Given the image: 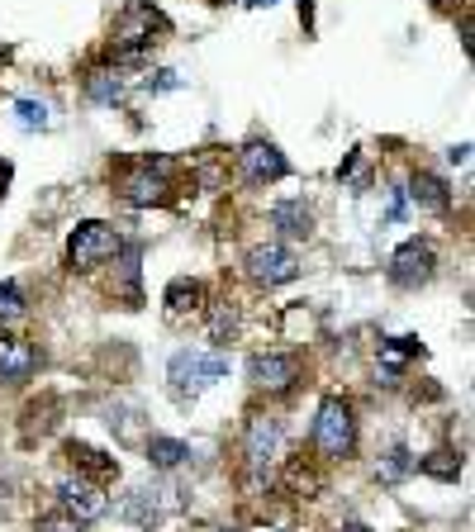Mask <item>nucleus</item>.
Segmentation results:
<instances>
[{
  "instance_id": "412c9836",
  "label": "nucleus",
  "mask_w": 475,
  "mask_h": 532,
  "mask_svg": "<svg viewBox=\"0 0 475 532\" xmlns=\"http://www.w3.org/2000/svg\"><path fill=\"white\" fill-rule=\"evenodd\" d=\"M14 124H20L24 133H43V129H53V110H48V100L20 95L14 100Z\"/></svg>"
},
{
  "instance_id": "4468645a",
  "label": "nucleus",
  "mask_w": 475,
  "mask_h": 532,
  "mask_svg": "<svg viewBox=\"0 0 475 532\" xmlns=\"http://www.w3.org/2000/svg\"><path fill=\"white\" fill-rule=\"evenodd\" d=\"M81 86H86V100H91V105H100V110H114V105H124V91H129V81L119 76V66H91Z\"/></svg>"
},
{
  "instance_id": "9d476101",
  "label": "nucleus",
  "mask_w": 475,
  "mask_h": 532,
  "mask_svg": "<svg viewBox=\"0 0 475 532\" xmlns=\"http://www.w3.org/2000/svg\"><path fill=\"white\" fill-rule=\"evenodd\" d=\"M58 499H62V509L76 513L81 523L105 519V513H110V499L100 494V485H95V480H86V475H62L58 480Z\"/></svg>"
},
{
  "instance_id": "423d86ee",
  "label": "nucleus",
  "mask_w": 475,
  "mask_h": 532,
  "mask_svg": "<svg viewBox=\"0 0 475 532\" xmlns=\"http://www.w3.org/2000/svg\"><path fill=\"white\" fill-rule=\"evenodd\" d=\"M243 271H247L252 286L276 290V286H291V280L300 276V257H295L285 243H257V247L243 257Z\"/></svg>"
},
{
  "instance_id": "20e7f679",
  "label": "nucleus",
  "mask_w": 475,
  "mask_h": 532,
  "mask_svg": "<svg viewBox=\"0 0 475 532\" xmlns=\"http://www.w3.org/2000/svg\"><path fill=\"white\" fill-rule=\"evenodd\" d=\"M119 247H124V233L105 219H86L72 228V238H67V271L76 276H91L95 266H105L110 257H119Z\"/></svg>"
},
{
  "instance_id": "dca6fc26",
  "label": "nucleus",
  "mask_w": 475,
  "mask_h": 532,
  "mask_svg": "<svg viewBox=\"0 0 475 532\" xmlns=\"http://www.w3.org/2000/svg\"><path fill=\"white\" fill-rule=\"evenodd\" d=\"M62 457L72 461L81 475H91V480H110V475H119V461H114V457H105V452H95L91 442L67 438V442H62Z\"/></svg>"
},
{
  "instance_id": "ddd939ff",
  "label": "nucleus",
  "mask_w": 475,
  "mask_h": 532,
  "mask_svg": "<svg viewBox=\"0 0 475 532\" xmlns=\"http://www.w3.org/2000/svg\"><path fill=\"white\" fill-rule=\"evenodd\" d=\"M266 219H271V228H276L285 243L314 238V209L304 205V200H276V205L266 209Z\"/></svg>"
},
{
  "instance_id": "39448f33",
  "label": "nucleus",
  "mask_w": 475,
  "mask_h": 532,
  "mask_svg": "<svg viewBox=\"0 0 475 532\" xmlns=\"http://www.w3.org/2000/svg\"><path fill=\"white\" fill-rule=\"evenodd\" d=\"M229 376V357L214 352V357H200V352H172L166 361V380H172V399L176 404H191V399L214 386V380Z\"/></svg>"
},
{
  "instance_id": "9b49d317",
  "label": "nucleus",
  "mask_w": 475,
  "mask_h": 532,
  "mask_svg": "<svg viewBox=\"0 0 475 532\" xmlns=\"http://www.w3.org/2000/svg\"><path fill=\"white\" fill-rule=\"evenodd\" d=\"M243 457L252 471H266L281 457V423L271 413H252L247 419V438H243Z\"/></svg>"
},
{
  "instance_id": "0eeeda50",
  "label": "nucleus",
  "mask_w": 475,
  "mask_h": 532,
  "mask_svg": "<svg viewBox=\"0 0 475 532\" xmlns=\"http://www.w3.org/2000/svg\"><path fill=\"white\" fill-rule=\"evenodd\" d=\"M385 276H390V286H399V290H418V286H428V280L437 276V247L428 238H409V243H399L395 247V257H390L385 266Z\"/></svg>"
},
{
  "instance_id": "aec40b11",
  "label": "nucleus",
  "mask_w": 475,
  "mask_h": 532,
  "mask_svg": "<svg viewBox=\"0 0 475 532\" xmlns=\"http://www.w3.org/2000/svg\"><path fill=\"white\" fill-rule=\"evenodd\" d=\"M414 471L443 480V485H456V480H462V457H456L452 447H437V452H428V457L414 461Z\"/></svg>"
},
{
  "instance_id": "f03ea898",
  "label": "nucleus",
  "mask_w": 475,
  "mask_h": 532,
  "mask_svg": "<svg viewBox=\"0 0 475 532\" xmlns=\"http://www.w3.org/2000/svg\"><path fill=\"white\" fill-rule=\"evenodd\" d=\"M172 176L176 162L172 157H139L114 176V191L129 209H152V205H172Z\"/></svg>"
},
{
  "instance_id": "a211bd4d",
  "label": "nucleus",
  "mask_w": 475,
  "mask_h": 532,
  "mask_svg": "<svg viewBox=\"0 0 475 532\" xmlns=\"http://www.w3.org/2000/svg\"><path fill=\"white\" fill-rule=\"evenodd\" d=\"M143 457L152 471H176V466L191 461V442H181V438H162V432H152V438L143 442Z\"/></svg>"
},
{
  "instance_id": "5701e85b",
  "label": "nucleus",
  "mask_w": 475,
  "mask_h": 532,
  "mask_svg": "<svg viewBox=\"0 0 475 532\" xmlns=\"http://www.w3.org/2000/svg\"><path fill=\"white\" fill-rule=\"evenodd\" d=\"M29 314V299L14 280H0V324H20Z\"/></svg>"
},
{
  "instance_id": "4be33fe9",
  "label": "nucleus",
  "mask_w": 475,
  "mask_h": 532,
  "mask_svg": "<svg viewBox=\"0 0 475 532\" xmlns=\"http://www.w3.org/2000/svg\"><path fill=\"white\" fill-rule=\"evenodd\" d=\"M409 471H414V452H409V447H399V442L376 461V475L385 480V485H399V480L409 475Z\"/></svg>"
},
{
  "instance_id": "1a4fd4ad",
  "label": "nucleus",
  "mask_w": 475,
  "mask_h": 532,
  "mask_svg": "<svg viewBox=\"0 0 475 532\" xmlns=\"http://www.w3.org/2000/svg\"><path fill=\"white\" fill-rule=\"evenodd\" d=\"M238 172H243V186L262 191V186H276V181L291 176V162H285V153L276 143H247L243 153H238Z\"/></svg>"
},
{
  "instance_id": "6ab92c4d",
  "label": "nucleus",
  "mask_w": 475,
  "mask_h": 532,
  "mask_svg": "<svg viewBox=\"0 0 475 532\" xmlns=\"http://www.w3.org/2000/svg\"><path fill=\"white\" fill-rule=\"evenodd\" d=\"M119 519L124 523H133V528H143V532H152L162 523V509H157V499H152V490H129L124 499H119Z\"/></svg>"
},
{
  "instance_id": "2eb2a0df",
  "label": "nucleus",
  "mask_w": 475,
  "mask_h": 532,
  "mask_svg": "<svg viewBox=\"0 0 475 532\" xmlns=\"http://www.w3.org/2000/svg\"><path fill=\"white\" fill-rule=\"evenodd\" d=\"M162 305H166V314H172V319L200 314V309H205V280H195V276H176V280H166Z\"/></svg>"
},
{
  "instance_id": "c85d7f7f",
  "label": "nucleus",
  "mask_w": 475,
  "mask_h": 532,
  "mask_svg": "<svg viewBox=\"0 0 475 532\" xmlns=\"http://www.w3.org/2000/svg\"><path fill=\"white\" fill-rule=\"evenodd\" d=\"M433 5H437V10H456L462 0H433Z\"/></svg>"
},
{
  "instance_id": "f257e3e1",
  "label": "nucleus",
  "mask_w": 475,
  "mask_h": 532,
  "mask_svg": "<svg viewBox=\"0 0 475 532\" xmlns=\"http://www.w3.org/2000/svg\"><path fill=\"white\" fill-rule=\"evenodd\" d=\"M172 24H166L162 10L152 5H129L124 14L114 20L110 29V53H114V66H143L152 58V48H157V33H166Z\"/></svg>"
},
{
  "instance_id": "7ed1b4c3",
  "label": "nucleus",
  "mask_w": 475,
  "mask_h": 532,
  "mask_svg": "<svg viewBox=\"0 0 475 532\" xmlns=\"http://www.w3.org/2000/svg\"><path fill=\"white\" fill-rule=\"evenodd\" d=\"M309 442H314V452L324 461H347L356 452V409H352V399H343V395L318 399Z\"/></svg>"
},
{
  "instance_id": "b1692460",
  "label": "nucleus",
  "mask_w": 475,
  "mask_h": 532,
  "mask_svg": "<svg viewBox=\"0 0 475 532\" xmlns=\"http://www.w3.org/2000/svg\"><path fill=\"white\" fill-rule=\"evenodd\" d=\"M39 532H86V523L76 519V513L67 509H53V513H39V523H33Z\"/></svg>"
},
{
  "instance_id": "cd10ccee",
  "label": "nucleus",
  "mask_w": 475,
  "mask_h": 532,
  "mask_svg": "<svg viewBox=\"0 0 475 532\" xmlns=\"http://www.w3.org/2000/svg\"><path fill=\"white\" fill-rule=\"evenodd\" d=\"M337 532H371V528H366V523H356V519H347V523L337 528Z\"/></svg>"
},
{
  "instance_id": "bb28decb",
  "label": "nucleus",
  "mask_w": 475,
  "mask_h": 532,
  "mask_svg": "<svg viewBox=\"0 0 475 532\" xmlns=\"http://www.w3.org/2000/svg\"><path fill=\"white\" fill-rule=\"evenodd\" d=\"M447 162H452V166H466V162H471V143H456V147H447Z\"/></svg>"
},
{
  "instance_id": "6e6552de",
  "label": "nucleus",
  "mask_w": 475,
  "mask_h": 532,
  "mask_svg": "<svg viewBox=\"0 0 475 532\" xmlns=\"http://www.w3.org/2000/svg\"><path fill=\"white\" fill-rule=\"evenodd\" d=\"M304 376L300 352H252L247 361V380L266 395H291Z\"/></svg>"
},
{
  "instance_id": "f3484780",
  "label": "nucleus",
  "mask_w": 475,
  "mask_h": 532,
  "mask_svg": "<svg viewBox=\"0 0 475 532\" xmlns=\"http://www.w3.org/2000/svg\"><path fill=\"white\" fill-rule=\"evenodd\" d=\"M409 195H414V205L428 209V214H447V205H452V191H447V181L437 172H414L409 176Z\"/></svg>"
},
{
  "instance_id": "393cba45",
  "label": "nucleus",
  "mask_w": 475,
  "mask_h": 532,
  "mask_svg": "<svg viewBox=\"0 0 475 532\" xmlns=\"http://www.w3.org/2000/svg\"><path fill=\"white\" fill-rule=\"evenodd\" d=\"M185 86V76L181 72H157V76H148V91L152 95H162V91H181Z\"/></svg>"
},
{
  "instance_id": "f8f14e48",
  "label": "nucleus",
  "mask_w": 475,
  "mask_h": 532,
  "mask_svg": "<svg viewBox=\"0 0 475 532\" xmlns=\"http://www.w3.org/2000/svg\"><path fill=\"white\" fill-rule=\"evenodd\" d=\"M39 371V347L29 338H0V386H29Z\"/></svg>"
},
{
  "instance_id": "a878e982",
  "label": "nucleus",
  "mask_w": 475,
  "mask_h": 532,
  "mask_svg": "<svg viewBox=\"0 0 475 532\" xmlns=\"http://www.w3.org/2000/svg\"><path fill=\"white\" fill-rule=\"evenodd\" d=\"M385 219H390V224H399V219H404V191H399V186L390 191V209H385Z\"/></svg>"
}]
</instances>
